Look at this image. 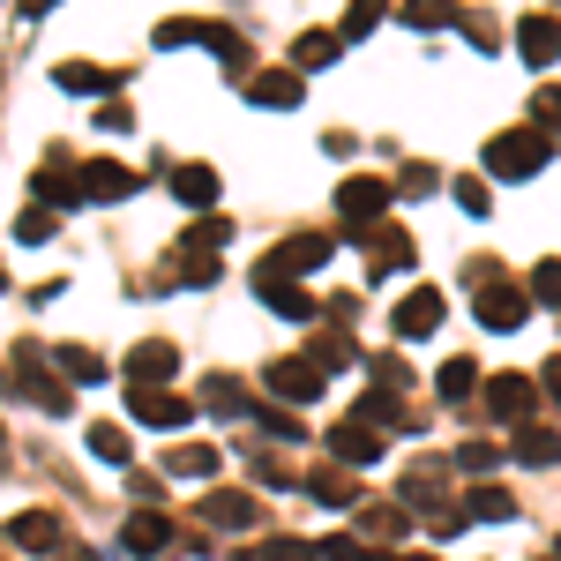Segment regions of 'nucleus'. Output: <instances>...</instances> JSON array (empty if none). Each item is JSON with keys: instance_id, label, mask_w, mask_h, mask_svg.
I'll return each mask as SVG.
<instances>
[{"instance_id": "obj_1", "label": "nucleus", "mask_w": 561, "mask_h": 561, "mask_svg": "<svg viewBox=\"0 0 561 561\" xmlns=\"http://www.w3.org/2000/svg\"><path fill=\"white\" fill-rule=\"evenodd\" d=\"M547 158H554V142H547L539 128H510V135L486 142V173H494V180H531Z\"/></svg>"}, {"instance_id": "obj_2", "label": "nucleus", "mask_w": 561, "mask_h": 561, "mask_svg": "<svg viewBox=\"0 0 561 561\" xmlns=\"http://www.w3.org/2000/svg\"><path fill=\"white\" fill-rule=\"evenodd\" d=\"M8 382L15 389H31V404H38V412H76V397H68V382H60V375H45V352H15V367H8Z\"/></svg>"}, {"instance_id": "obj_3", "label": "nucleus", "mask_w": 561, "mask_h": 561, "mask_svg": "<svg viewBox=\"0 0 561 561\" xmlns=\"http://www.w3.org/2000/svg\"><path fill=\"white\" fill-rule=\"evenodd\" d=\"M389 203H397V187H389V180H375V173H352L345 187H337V217H345L352 232H359V225H382Z\"/></svg>"}, {"instance_id": "obj_4", "label": "nucleus", "mask_w": 561, "mask_h": 561, "mask_svg": "<svg viewBox=\"0 0 561 561\" xmlns=\"http://www.w3.org/2000/svg\"><path fill=\"white\" fill-rule=\"evenodd\" d=\"M322 382H330V375H322L314 359H270V367H262V389L285 397V404H322Z\"/></svg>"}, {"instance_id": "obj_5", "label": "nucleus", "mask_w": 561, "mask_h": 561, "mask_svg": "<svg viewBox=\"0 0 561 561\" xmlns=\"http://www.w3.org/2000/svg\"><path fill=\"white\" fill-rule=\"evenodd\" d=\"M330 255H337V240H330V232H293V240H285L277 255H262L255 270H262V277H300V270H322Z\"/></svg>"}, {"instance_id": "obj_6", "label": "nucleus", "mask_w": 561, "mask_h": 561, "mask_svg": "<svg viewBox=\"0 0 561 561\" xmlns=\"http://www.w3.org/2000/svg\"><path fill=\"white\" fill-rule=\"evenodd\" d=\"M486 397V412L502 420V427H531V404H539V389L524 382V375H494V382H479Z\"/></svg>"}, {"instance_id": "obj_7", "label": "nucleus", "mask_w": 561, "mask_h": 561, "mask_svg": "<svg viewBox=\"0 0 561 561\" xmlns=\"http://www.w3.org/2000/svg\"><path fill=\"white\" fill-rule=\"evenodd\" d=\"M121 547H128L135 561H150V554H173L180 531H173V517H165V510H135L128 531H121Z\"/></svg>"}, {"instance_id": "obj_8", "label": "nucleus", "mask_w": 561, "mask_h": 561, "mask_svg": "<svg viewBox=\"0 0 561 561\" xmlns=\"http://www.w3.org/2000/svg\"><path fill=\"white\" fill-rule=\"evenodd\" d=\"M76 173H83V203H128L135 187H142V173L113 165V158H90V165H76Z\"/></svg>"}, {"instance_id": "obj_9", "label": "nucleus", "mask_w": 561, "mask_h": 561, "mask_svg": "<svg viewBox=\"0 0 561 561\" xmlns=\"http://www.w3.org/2000/svg\"><path fill=\"white\" fill-rule=\"evenodd\" d=\"M135 420L158 427V434H180L187 420H195V404H187L180 389H135Z\"/></svg>"}, {"instance_id": "obj_10", "label": "nucleus", "mask_w": 561, "mask_h": 561, "mask_svg": "<svg viewBox=\"0 0 561 561\" xmlns=\"http://www.w3.org/2000/svg\"><path fill=\"white\" fill-rule=\"evenodd\" d=\"M389 330H397V337H434V330H442V293H434V285L404 293L397 314H389Z\"/></svg>"}, {"instance_id": "obj_11", "label": "nucleus", "mask_w": 561, "mask_h": 561, "mask_svg": "<svg viewBox=\"0 0 561 561\" xmlns=\"http://www.w3.org/2000/svg\"><path fill=\"white\" fill-rule=\"evenodd\" d=\"M173 367H180V352L165 345V337H150V345L128 352V389H165V382H173Z\"/></svg>"}, {"instance_id": "obj_12", "label": "nucleus", "mask_w": 561, "mask_h": 561, "mask_svg": "<svg viewBox=\"0 0 561 561\" xmlns=\"http://www.w3.org/2000/svg\"><path fill=\"white\" fill-rule=\"evenodd\" d=\"M330 457L337 465H382V434L367 427V420H337L330 427Z\"/></svg>"}, {"instance_id": "obj_13", "label": "nucleus", "mask_w": 561, "mask_h": 561, "mask_svg": "<svg viewBox=\"0 0 561 561\" xmlns=\"http://www.w3.org/2000/svg\"><path fill=\"white\" fill-rule=\"evenodd\" d=\"M8 539H15L23 554H60V547H68L53 510H23V517H8Z\"/></svg>"}, {"instance_id": "obj_14", "label": "nucleus", "mask_w": 561, "mask_h": 561, "mask_svg": "<svg viewBox=\"0 0 561 561\" xmlns=\"http://www.w3.org/2000/svg\"><path fill=\"white\" fill-rule=\"evenodd\" d=\"M255 300L270 307V314H285V322H314V293H300L293 277H262L255 270Z\"/></svg>"}, {"instance_id": "obj_15", "label": "nucleus", "mask_w": 561, "mask_h": 561, "mask_svg": "<svg viewBox=\"0 0 561 561\" xmlns=\"http://www.w3.org/2000/svg\"><path fill=\"white\" fill-rule=\"evenodd\" d=\"M517 53L531 68H554L561 60V15H524L517 23Z\"/></svg>"}, {"instance_id": "obj_16", "label": "nucleus", "mask_w": 561, "mask_h": 561, "mask_svg": "<svg viewBox=\"0 0 561 561\" xmlns=\"http://www.w3.org/2000/svg\"><path fill=\"white\" fill-rule=\"evenodd\" d=\"M352 240H359V248L375 255V277H382V270H412V240H404L397 225H359Z\"/></svg>"}, {"instance_id": "obj_17", "label": "nucleus", "mask_w": 561, "mask_h": 561, "mask_svg": "<svg viewBox=\"0 0 561 561\" xmlns=\"http://www.w3.org/2000/svg\"><path fill=\"white\" fill-rule=\"evenodd\" d=\"M524 314H531V293H517V285H479V322L486 330H517Z\"/></svg>"}, {"instance_id": "obj_18", "label": "nucleus", "mask_w": 561, "mask_h": 561, "mask_svg": "<svg viewBox=\"0 0 561 561\" xmlns=\"http://www.w3.org/2000/svg\"><path fill=\"white\" fill-rule=\"evenodd\" d=\"M203 524H217V531H248V524H262V502L255 494H203Z\"/></svg>"}, {"instance_id": "obj_19", "label": "nucleus", "mask_w": 561, "mask_h": 561, "mask_svg": "<svg viewBox=\"0 0 561 561\" xmlns=\"http://www.w3.org/2000/svg\"><path fill=\"white\" fill-rule=\"evenodd\" d=\"M31 195H38V210H76V203H83V173H68V165H38Z\"/></svg>"}, {"instance_id": "obj_20", "label": "nucleus", "mask_w": 561, "mask_h": 561, "mask_svg": "<svg viewBox=\"0 0 561 561\" xmlns=\"http://www.w3.org/2000/svg\"><path fill=\"white\" fill-rule=\"evenodd\" d=\"M248 98H255L262 113H293V105H300V68H270V76H255Z\"/></svg>"}, {"instance_id": "obj_21", "label": "nucleus", "mask_w": 561, "mask_h": 561, "mask_svg": "<svg viewBox=\"0 0 561 561\" xmlns=\"http://www.w3.org/2000/svg\"><path fill=\"white\" fill-rule=\"evenodd\" d=\"M510 457H517V465H531V472H547V465H561V434L531 420V427H517V442H510Z\"/></svg>"}, {"instance_id": "obj_22", "label": "nucleus", "mask_w": 561, "mask_h": 561, "mask_svg": "<svg viewBox=\"0 0 561 561\" xmlns=\"http://www.w3.org/2000/svg\"><path fill=\"white\" fill-rule=\"evenodd\" d=\"M217 457L210 442H180V449H165V479H217Z\"/></svg>"}, {"instance_id": "obj_23", "label": "nucleus", "mask_w": 561, "mask_h": 561, "mask_svg": "<svg viewBox=\"0 0 561 561\" xmlns=\"http://www.w3.org/2000/svg\"><path fill=\"white\" fill-rule=\"evenodd\" d=\"M517 517V494L510 486H472L465 494V524H510Z\"/></svg>"}, {"instance_id": "obj_24", "label": "nucleus", "mask_w": 561, "mask_h": 561, "mask_svg": "<svg viewBox=\"0 0 561 561\" xmlns=\"http://www.w3.org/2000/svg\"><path fill=\"white\" fill-rule=\"evenodd\" d=\"M53 367H60V382H105V359H98V352L90 345H53Z\"/></svg>"}, {"instance_id": "obj_25", "label": "nucleus", "mask_w": 561, "mask_h": 561, "mask_svg": "<svg viewBox=\"0 0 561 561\" xmlns=\"http://www.w3.org/2000/svg\"><path fill=\"white\" fill-rule=\"evenodd\" d=\"M53 83L68 90V98H105L113 76H105V68H90V60H60V68H53Z\"/></svg>"}, {"instance_id": "obj_26", "label": "nucleus", "mask_w": 561, "mask_h": 561, "mask_svg": "<svg viewBox=\"0 0 561 561\" xmlns=\"http://www.w3.org/2000/svg\"><path fill=\"white\" fill-rule=\"evenodd\" d=\"M173 195L187 203V210H210L217 203V173L210 165H173Z\"/></svg>"}, {"instance_id": "obj_27", "label": "nucleus", "mask_w": 561, "mask_h": 561, "mask_svg": "<svg viewBox=\"0 0 561 561\" xmlns=\"http://www.w3.org/2000/svg\"><path fill=\"white\" fill-rule=\"evenodd\" d=\"M434 389H442V404H472V397H479V367H472V359H442Z\"/></svg>"}, {"instance_id": "obj_28", "label": "nucleus", "mask_w": 561, "mask_h": 561, "mask_svg": "<svg viewBox=\"0 0 561 561\" xmlns=\"http://www.w3.org/2000/svg\"><path fill=\"white\" fill-rule=\"evenodd\" d=\"M337 53H345V38H337V31H300V45H293V68H330V60H337Z\"/></svg>"}, {"instance_id": "obj_29", "label": "nucleus", "mask_w": 561, "mask_h": 561, "mask_svg": "<svg viewBox=\"0 0 561 561\" xmlns=\"http://www.w3.org/2000/svg\"><path fill=\"white\" fill-rule=\"evenodd\" d=\"M359 531H367V539H404L412 517H404V502H367V510H359Z\"/></svg>"}, {"instance_id": "obj_30", "label": "nucleus", "mask_w": 561, "mask_h": 561, "mask_svg": "<svg viewBox=\"0 0 561 561\" xmlns=\"http://www.w3.org/2000/svg\"><path fill=\"white\" fill-rule=\"evenodd\" d=\"M225 240H232V225H225V217H195V225H187V240H180V255H217Z\"/></svg>"}, {"instance_id": "obj_31", "label": "nucleus", "mask_w": 561, "mask_h": 561, "mask_svg": "<svg viewBox=\"0 0 561 561\" xmlns=\"http://www.w3.org/2000/svg\"><path fill=\"white\" fill-rule=\"evenodd\" d=\"M203 397H210L217 420H240V412H248V389L232 382V375H210V382H203Z\"/></svg>"}, {"instance_id": "obj_32", "label": "nucleus", "mask_w": 561, "mask_h": 561, "mask_svg": "<svg viewBox=\"0 0 561 561\" xmlns=\"http://www.w3.org/2000/svg\"><path fill=\"white\" fill-rule=\"evenodd\" d=\"M404 23H412V31H449L457 8H449V0H404Z\"/></svg>"}, {"instance_id": "obj_33", "label": "nucleus", "mask_w": 561, "mask_h": 561, "mask_svg": "<svg viewBox=\"0 0 561 561\" xmlns=\"http://www.w3.org/2000/svg\"><path fill=\"white\" fill-rule=\"evenodd\" d=\"M90 457H105V465H128V427L98 420V427H90Z\"/></svg>"}, {"instance_id": "obj_34", "label": "nucleus", "mask_w": 561, "mask_h": 561, "mask_svg": "<svg viewBox=\"0 0 561 561\" xmlns=\"http://www.w3.org/2000/svg\"><path fill=\"white\" fill-rule=\"evenodd\" d=\"M382 15H389V0H352L337 38H367V31H382Z\"/></svg>"}, {"instance_id": "obj_35", "label": "nucleus", "mask_w": 561, "mask_h": 561, "mask_svg": "<svg viewBox=\"0 0 561 561\" xmlns=\"http://www.w3.org/2000/svg\"><path fill=\"white\" fill-rule=\"evenodd\" d=\"M307 359H314L322 375H337V367H352L359 352H352V337H322V345H307Z\"/></svg>"}, {"instance_id": "obj_36", "label": "nucleus", "mask_w": 561, "mask_h": 561, "mask_svg": "<svg viewBox=\"0 0 561 561\" xmlns=\"http://www.w3.org/2000/svg\"><path fill=\"white\" fill-rule=\"evenodd\" d=\"M307 494H314V502H330V510H345V502H352V479L345 472H314V479H307Z\"/></svg>"}, {"instance_id": "obj_37", "label": "nucleus", "mask_w": 561, "mask_h": 561, "mask_svg": "<svg viewBox=\"0 0 561 561\" xmlns=\"http://www.w3.org/2000/svg\"><path fill=\"white\" fill-rule=\"evenodd\" d=\"M15 240H23V248H45V240H53V210H38V203H31V210L15 217Z\"/></svg>"}, {"instance_id": "obj_38", "label": "nucleus", "mask_w": 561, "mask_h": 561, "mask_svg": "<svg viewBox=\"0 0 561 561\" xmlns=\"http://www.w3.org/2000/svg\"><path fill=\"white\" fill-rule=\"evenodd\" d=\"M531 300L561 307V262H539V270H531Z\"/></svg>"}, {"instance_id": "obj_39", "label": "nucleus", "mask_w": 561, "mask_h": 561, "mask_svg": "<svg viewBox=\"0 0 561 561\" xmlns=\"http://www.w3.org/2000/svg\"><path fill=\"white\" fill-rule=\"evenodd\" d=\"M531 128H561V90H531Z\"/></svg>"}, {"instance_id": "obj_40", "label": "nucleus", "mask_w": 561, "mask_h": 561, "mask_svg": "<svg viewBox=\"0 0 561 561\" xmlns=\"http://www.w3.org/2000/svg\"><path fill=\"white\" fill-rule=\"evenodd\" d=\"M449 195H457V210H465V217H486V203H494V195H486V180H457Z\"/></svg>"}, {"instance_id": "obj_41", "label": "nucleus", "mask_w": 561, "mask_h": 561, "mask_svg": "<svg viewBox=\"0 0 561 561\" xmlns=\"http://www.w3.org/2000/svg\"><path fill=\"white\" fill-rule=\"evenodd\" d=\"M457 465H465V472H494V465H502V449H494V442H465V449H457Z\"/></svg>"}, {"instance_id": "obj_42", "label": "nucleus", "mask_w": 561, "mask_h": 561, "mask_svg": "<svg viewBox=\"0 0 561 561\" xmlns=\"http://www.w3.org/2000/svg\"><path fill=\"white\" fill-rule=\"evenodd\" d=\"M367 375H375V389H404V359L389 352V359H367Z\"/></svg>"}, {"instance_id": "obj_43", "label": "nucleus", "mask_w": 561, "mask_h": 561, "mask_svg": "<svg viewBox=\"0 0 561 561\" xmlns=\"http://www.w3.org/2000/svg\"><path fill=\"white\" fill-rule=\"evenodd\" d=\"M397 195H434V165H404L397 173Z\"/></svg>"}, {"instance_id": "obj_44", "label": "nucleus", "mask_w": 561, "mask_h": 561, "mask_svg": "<svg viewBox=\"0 0 561 561\" xmlns=\"http://www.w3.org/2000/svg\"><path fill=\"white\" fill-rule=\"evenodd\" d=\"M314 561H367V547H359V539H322Z\"/></svg>"}, {"instance_id": "obj_45", "label": "nucleus", "mask_w": 561, "mask_h": 561, "mask_svg": "<svg viewBox=\"0 0 561 561\" xmlns=\"http://www.w3.org/2000/svg\"><path fill=\"white\" fill-rule=\"evenodd\" d=\"M262 561H314V547H307V539H270Z\"/></svg>"}, {"instance_id": "obj_46", "label": "nucleus", "mask_w": 561, "mask_h": 561, "mask_svg": "<svg viewBox=\"0 0 561 561\" xmlns=\"http://www.w3.org/2000/svg\"><path fill=\"white\" fill-rule=\"evenodd\" d=\"M98 128H105V135H128V128H135V113L121 105V98H113V105H98Z\"/></svg>"}, {"instance_id": "obj_47", "label": "nucleus", "mask_w": 561, "mask_h": 561, "mask_svg": "<svg viewBox=\"0 0 561 561\" xmlns=\"http://www.w3.org/2000/svg\"><path fill=\"white\" fill-rule=\"evenodd\" d=\"M262 434H270V442H300V420H285V412H262Z\"/></svg>"}, {"instance_id": "obj_48", "label": "nucleus", "mask_w": 561, "mask_h": 561, "mask_svg": "<svg viewBox=\"0 0 561 561\" xmlns=\"http://www.w3.org/2000/svg\"><path fill=\"white\" fill-rule=\"evenodd\" d=\"M60 554H68V561H105V554H90V547H76V539H68V547H60Z\"/></svg>"}, {"instance_id": "obj_49", "label": "nucleus", "mask_w": 561, "mask_h": 561, "mask_svg": "<svg viewBox=\"0 0 561 561\" xmlns=\"http://www.w3.org/2000/svg\"><path fill=\"white\" fill-rule=\"evenodd\" d=\"M547 389H554V397H561V352H554V359H547Z\"/></svg>"}, {"instance_id": "obj_50", "label": "nucleus", "mask_w": 561, "mask_h": 561, "mask_svg": "<svg viewBox=\"0 0 561 561\" xmlns=\"http://www.w3.org/2000/svg\"><path fill=\"white\" fill-rule=\"evenodd\" d=\"M45 8H60V0H23V15H45Z\"/></svg>"}, {"instance_id": "obj_51", "label": "nucleus", "mask_w": 561, "mask_h": 561, "mask_svg": "<svg viewBox=\"0 0 561 561\" xmlns=\"http://www.w3.org/2000/svg\"><path fill=\"white\" fill-rule=\"evenodd\" d=\"M404 561H434V554H404Z\"/></svg>"}, {"instance_id": "obj_52", "label": "nucleus", "mask_w": 561, "mask_h": 561, "mask_svg": "<svg viewBox=\"0 0 561 561\" xmlns=\"http://www.w3.org/2000/svg\"><path fill=\"white\" fill-rule=\"evenodd\" d=\"M367 561H389V554H367Z\"/></svg>"}, {"instance_id": "obj_53", "label": "nucleus", "mask_w": 561, "mask_h": 561, "mask_svg": "<svg viewBox=\"0 0 561 561\" xmlns=\"http://www.w3.org/2000/svg\"><path fill=\"white\" fill-rule=\"evenodd\" d=\"M554 561H561V539H554Z\"/></svg>"}, {"instance_id": "obj_54", "label": "nucleus", "mask_w": 561, "mask_h": 561, "mask_svg": "<svg viewBox=\"0 0 561 561\" xmlns=\"http://www.w3.org/2000/svg\"><path fill=\"white\" fill-rule=\"evenodd\" d=\"M0 285H8V277H0Z\"/></svg>"}, {"instance_id": "obj_55", "label": "nucleus", "mask_w": 561, "mask_h": 561, "mask_svg": "<svg viewBox=\"0 0 561 561\" xmlns=\"http://www.w3.org/2000/svg\"><path fill=\"white\" fill-rule=\"evenodd\" d=\"M0 442H8V434H0Z\"/></svg>"}]
</instances>
